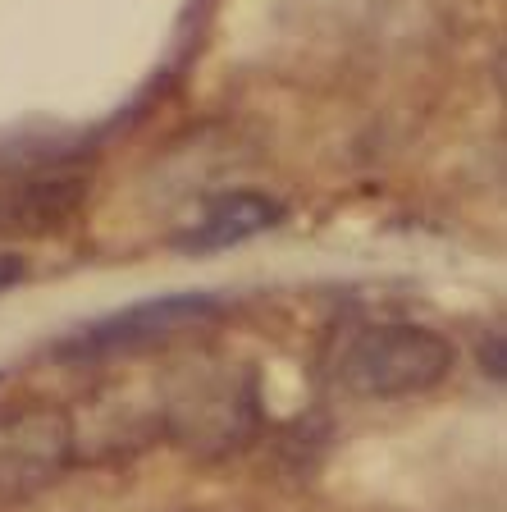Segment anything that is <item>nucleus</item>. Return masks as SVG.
Wrapping results in <instances>:
<instances>
[{
  "instance_id": "f257e3e1",
  "label": "nucleus",
  "mask_w": 507,
  "mask_h": 512,
  "mask_svg": "<svg viewBox=\"0 0 507 512\" xmlns=\"http://www.w3.org/2000/svg\"><path fill=\"white\" fill-rule=\"evenodd\" d=\"M156 412L160 439L201 462H220L261 435V375L224 352H192L156 380Z\"/></svg>"
},
{
  "instance_id": "f03ea898",
  "label": "nucleus",
  "mask_w": 507,
  "mask_h": 512,
  "mask_svg": "<svg viewBox=\"0 0 507 512\" xmlns=\"http://www.w3.org/2000/svg\"><path fill=\"white\" fill-rule=\"evenodd\" d=\"M457 348L430 325L389 320L352 334L338 357V380L357 398H412L430 394L453 375Z\"/></svg>"
},
{
  "instance_id": "7ed1b4c3",
  "label": "nucleus",
  "mask_w": 507,
  "mask_h": 512,
  "mask_svg": "<svg viewBox=\"0 0 507 512\" xmlns=\"http://www.w3.org/2000/svg\"><path fill=\"white\" fill-rule=\"evenodd\" d=\"M224 316V302L215 293H165V298H142L133 307H119L110 316L92 320L83 330L64 334L51 348L60 362H106V357H128L147 352L156 343H169L179 334H192L201 325H215Z\"/></svg>"
},
{
  "instance_id": "20e7f679",
  "label": "nucleus",
  "mask_w": 507,
  "mask_h": 512,
  "mask_svg": "<svg viewBox=\"0 0 507 512\" xmlns=\"http://www.w3.org/2000/svg\"><path fill=\"white\" fill-rule=\"evenodd\" d=\"M78 462L74 421L55 403L0 407V503H23L51 490Z\"/></svg>"
},
{
  "instance_id": "39448f33",
  "label": "nucleus",
  "mask_w": 507,
  "mask_h": 512,
  "mask_svg": "<svg viewBox=\"0 0 507 512\" xmlns=\"http://www.w3.org/2000/svg\"><path fill=\"white\" fill-rule=\"evenodd\" d=\"M279 220H284V202H275L270 192H252V188L224 192L188 229L174 234V252H183V256L229 252V247H243L252 238L270 234Z\"/></svg>"
},
{
  "instance_id": "423d86ee",
  "label": "nucleus",
  "mask_w": 507,
  "mask_h": 512,
  "mask_svg": "<svg viewBox=\"0 0 507 512\" xmlns=\"http://www.w3.org/2000/svg\"><path fill=\"white\" fill-rule=\"evenodd\" d=\"M87 183L74 174H51V179H28L14 188H0V234H51L64 220H74L83 206Z\"/></svg>"
},
{
  "instance_id": "0eeeda50",
  "label": "nucleus",
  "mask_w": 507,
  "mask_h": 512,
  "mask_svg": "<svg viewBox=\"0 0 507 512\" xmlns=\"http://www.w3.org/2000/svg\"><path fill=\"white\" fill-rule=\"evenodd\" d=\"M23 275H28V261L19 252H0V293H10L14 284H23Z\"/></svg>"
},
{
  "instance_id": "6e6552de",
  "label": "nucleus",
  "mask_w": 507,
  "mask_h": 512,
  "mask_svg": "<svg viewBox=\"0 0 507 512\" xmlns=\"http://www.w3.org/2000/svg\"><path fill=\"white\" fill-rule=\"evenodd\" d=\"M480 366L494 380H503V334H489V348H480Z\"/></svg>"
}]
</instances>
